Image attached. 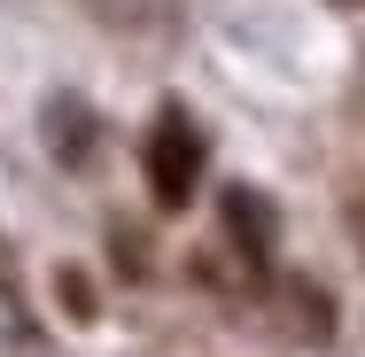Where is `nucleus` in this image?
<instances>
[{
	"mask_svg": "<svg viewBox=\"0 0 365 357\" xmlns=\"http://www.w3.org/2000/svg\"><path fill=\"white\" fill-rule=\"evenodd\" d=\"M195 187H202V133L187 109H163L148 125V195H155V210H187Z\"/></svg>",
	"mask_w": 365,
	"mask_h": 357,
	"instance_id": "f257e3e1",
	"label": "nucleus"
},
{
	"mask_svg": "<svg viewBox=\"0 0 365 357\" xmlns=\"http://www.w3.org/2000/svg\"><path fill=\"white\" fill-rule=\"evenodd\" d=\"M47 140L63 148V163H86V155H93V117H86L78 93H55V101H47Z\"/></svg>",
	"mask_w": 365,
	"mask_h": 357,
	"instance_id": "7ed1b4c3",
	"label": "nucleus"
},
{
	"mask_svg": "<svg viewBox=\"0 0 365 357\" xmlns=\"http://www.w3.org/2000/svg\"><path fill=\"white\" fill-rule=\"evenodd\" d=\"M218 217H225V241H233L249 264H272V249H280V217H272V202H264L257 187H225V195H218Z\"/></svg>",
	"mask_w": 365,
	"mask_h": 357,
	"instance_id": "f03ea898",
	"label": "nucleus"
},
{
	"mask_svg": "<svg viewBox=\"0 0 365 357\" xmlns=\"http://www.w3.org/2000/svg\"><path fill=\"white\" fill-rule=\"evenodd\" d=\"M350 217H358V249H365V202H358V210H350Z\"/></svg>",
	"mask_w": 365,
	"mask_h": 357,
	"instance_id": "423d86ee",
	"label": "nucleus"
},
{
	"mask_svg": "<svg viewBox=\"0 0 365 357\" xmlns=\"http://www.w3.org/2000/svg\"><path fill=\"white\" fill-rule=\"evenodd\" d=\"M55 287H63L71 319H93V287H86V272H55Z\"/></svg>",
	"mask_w": 365,
	"mask_h": 357,
	"instance_id": "39448f33",
	"label": "nucleus"
},
{
	"mask_svg": "<svg viewBox=\"0 0 365 357\" xmlns=\"http://www.w3.org/2000/svg\"><path fill=\"white\" fill-rule=\"evenodd\" d=\"M109 16L133 24V31H171L179 24V0H109Z\"/></svg>",
	"mask_w": 365,
	"mask_h": 357,
	"instance_id": "20e7f679",
	"label": "nucleus"
},
{
	"mask_svg": "<svg viewBox=\"0 0 365 357\" xmlns=\"http://www.w3.org/2000/svg\"><path fill=\"white\" fill-rule=\"evenodd\" d=\"M342 8H358V0H342Z\"/></svg>",
	"mask_w": 365,
	"mask_h": 357,
	"instance_id": "0eeeda50",
	"label": "nucleus"
}]
</instances>
